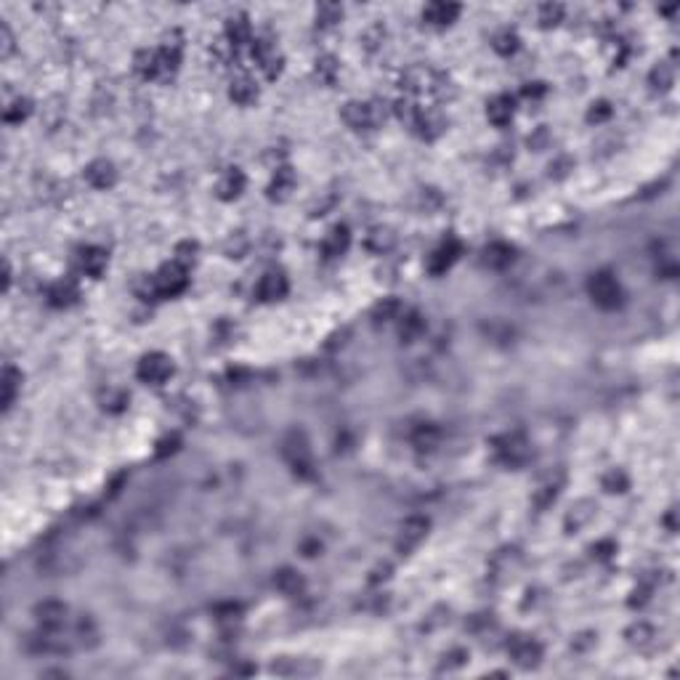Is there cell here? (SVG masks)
<instances>
[{
	"label": "cell",
	"mask_w": 680,
	"mask_h": 680,
	"mask_svg": "<svg viewBox=\"0 0 680 680\" xmlns=\"http://www.w3.org/2000/svg\"><path fill=\"white\" fill-rule=\"evenodd\" d=\"M588 293L590 298L595 301V306L606 308V311H611V308H617V306L622 303V287L620 282L614 279V274H609V271H595V274L590 276Z\"/></svg>",
	"instance_id": "6da1fadb"
},
{
	"label": "cell",
	"mask_w": 680,
	"mask_h": 680,
	"mask_svg": "<svg viewBox=\"0 0 680 680\" xmlns=\"http://www.w3.org/2000/svg\"><path fill=\"white\" fill-rule=\"evenodd\" d=\"M284 457L290 460V465H293L295 473H301V476L311 478L314 476V463H311V449H308V441H306L303 431H293V433H287V438H284V447H282Z\"/></svg>",
	"instance_id": "7a4b0ae2"
},
{
	"label": "cell",
	"mask_w": 680,
	"mask_h": 680,
	"mask_svg": "<svg viewBox=\"0 0 680 680\" xmlns=\"http://www.w3.org/2000/svg\"><path fill=\"white\" fill-rule=\"evenodd\" d=\"M343 120L348 122L354 131H367V128H375L380 120H386V112H380L377 104L348 102L343 107Z\"/></svg>",
	"instance_id": "3957f363"
},
{
	"label": "cell",
	"mask_w": 680,
	"mask_h": 680,
	"mask_svg": "<svg viewBox=\"0 0 680 680\" xmlns=\"http://www.w3.org/2000/svg\"><path fill=\"white\" fill-rule=\"evenodd\" d=\"M139 377H141L144 383H152V386H160V383H165L168 377L173 375V362L171 356L160 354V351H152V354L141 356V362H139Z\"/></svg>",
	"instance_id": "277c9868"
},
{
	"label": "cell",
	"mask_w": 680,
	"mask_h": 680,
	"mask_svg": "<svg viewBox=\"0 0 680 680\" xmlns=\"http://www.w3.org/2000/svg\"><path fill=\"white\" fill-rule=\"evenodd\" d=\"M152 279H154V287H157V295H178L183 287L189 284L186 266L181 264H165Z\"/></svg>",
	"instance_id": "5b68a950"
},
{
	"label": "cell",
	"mask_w": 680,
	"mask_h": 680,
	"mask_svg": "<svg viewBox=\"0 0 680 680\" xmlns=\"http://www.w3.org/2000/svg\"><path fill=\"white\" fill-rule=\"evenodd\" d=\"M508 651H510V657H513V662H516L518 667H524V670L537 667L539 659H542V646H539L537 640L518 638V635L508 643Z\"/></svg>",
	"instance_id": "8992f818"
},
{
	"label": "cell",
	"mask_w": 680,
	"mask_h": 680,
	"mask_svg": "<svg viewBox=\"0 0 680 680\" xmlns=\"http://www.w3.org/2000/svg\"><path fill=\"white\" fill-rule=\"evenodd\" d=\"M495 449H497V457L505 465H521V463H527V457H529L527 441H524V436H518V433H508V436L497 438V441H495Z\"/></svg>",
	"instance_id": "52a82bcc"
},
{
	"label": "cell",
	"mask_w": 680,
	"mask_h": 680,
	"mask_svg": "<svg viewBox=\"0 0 680 680\" xmlns=\"http://www.w3.org/2000/svg\"><path fill=\"white\" fill-rule=\"evenodd\" d=\"M428 527H431L428 518H420V516L406 518L404 524H401V529H399V539H396L399 553H409L415 545H420L428 534Z\"/></svg>",
	"instance_id": "ba28073f"
},
{
	"label": "cell",
	"mask_w": 680,
	"mask_h": 680,
	"mask_svg": "<svg viewBox=\"0 0 680 680\" xmlns=\"http://www.w3.org/2000/svg\"><path fill=\"white\" fill-rule=\"evenodd\" d=\"M85 181L91 183L93 189H112L117 183V171L109 160H93L88 168H85Z\"/></svg>",
	"instance_id": "9c48e42d"
},
{
	"label": "cell",
	"mask_w": 680,
	"mask_h": 680,
	"mask_svg": "<svg viewBox=\"0 0 680 680\" xmlns=\"http://www.w3.org/2000/svg\"><path fill=\"white\" fill-rule=\"evenodd\" d=\"M35 620L41 622V627L56 630L67 620V606L59 603V600H43V603L35 606Z\"/></svg>",
	"instance_id": "30bf717a"
},
{
	"label": "cell",
	"mask_w": 680,
	"mask_h": 680,
	"mask_svg": "<svg viewBox=\"0 0 680 680\" xmlns=\"http://www.w3.org/2000/svg\"><path fill=\"white\" fill-rule=\"evenodd\" d=\"M77 261H80L82 274L99 279V276L104 274L107 264H109V255H107V250H102V247H82L80 255H77Z\"/></svg>",
	"instance_id": "8fae6325"
},
{
	"label": "cell",
	"mask_w": 680,
	"mask_h": 680,
	"mask_svg": "<svg viewBox=\"0 0 680 680\" xmlns=\"http://www.w3.org/2000/svg\"><path fill=\"white\" fill-rule=\"evenodd\" d=\"M457 255H460V242H457V239H447V242L438 247L436 253L428 258V269H431V274H444L449 266L457 261Z\"/></svg>",
	"instance_id": "7c38bea8"
},
{
	"label": "cell",
	"mask_w": 680,
	"mask_h": 680,
	"mask_svg": "<svg viewBox=\"0 0 680 680\" xmlns=\"http://www.w3.org/2000/svg\"><path fill=\"white\" fill-rule=\"evenodd\" d=\"M457 16H460V6H455V3H431L423 11V19L428 24H436V27H447Z\"/></svg>",
	"instance_id": "4fadbf2b"
},
{
	"label": "cell",
	"mask_w": 680,
	"mask_h": 680,
	"mask_svg": "<svg viewBox=\"0 0 680 680\" xmlns=\"http://www.w3.org/2000/svg\"><path fill=\"white\" fill-rule=\"evenodd\" d=\"M426 333V316L420 311H406L399 322V338L401 343H415L417 338Z\"/></svg>",
	"instance_id": "5bb4252c"
},
{
	"label": "cell",
	"mask_w": 680,
	"mask_h": 680,
	"mask_svg": "<svg viewBox=\"0 0 680 680\" xmlns=\"http://www.w3.org/2000/svg\"><path fill=\"white\" fill-rule=\"evenodd\" d=\"M284 295H287V279L279 271H271L258 282V298L261 301H279Z\"/></svg>",
	"instance_id": "9a60e30c"
},
{
	"label": "cell",
	"mask_w": 680,
	"mask_h": 680,
	"mask_svg": "<svg viewBox=\"0 0 680 680\" xmlns=\"http://www.w3.org/2000/svg\"><path fill=\"white\" fill-rule=\"evenodd\" d=\"M412 444L420 452H433V449L441 444V431L433 423H420V426L412 431Z\"/></svg>",
	"instance_id": "2e32d148"
},
{
	"label": "cell",
	"mask_w": 680,
	"mask_h": 680,
	"mask_svg": "<svg viewBox=\"0 0 680 680\" xmlns=\"http://www.w3.org/2000/svg\"><path fill=\"white\" fill-rule=\"evenodd\" d=\"M244 192V173L239 168H229L218 181V197L221 200H237Z\"/></svg>",
	"instance_id": "e0dca14e"
},
{
	"label": "cell",
	"mask_w": 680,
	"mask_h": 680,
	"mask_svg": "<svg viewBox=\"0 0 680 680\" xmlns=\"http://www.w3.org/2000/svg\"><path fill=\"white\" fill-rule=\"evenodd\" d=\"M412 125L417 128V136H423V139H436V136L444 133L447 120H444L438 112H423V109H420V114H417V120L412 122Z\"/></svg>",
	"instance_id": "ac0fdd59"
},
{
	"label": "cell",
	"mask_w": 680,
	"mask_h": 680,
	"mask_svg": "<svg viewBox=\"0 0 680 680\" xmlns=\"http://www.w3.org/2000/svg\"><path fill=\"white\" fill-rule=\"evenodd\" d=\"M595 516V502L593 500H579L577 505H571L566 516V531H579L582 527H588Z\"/></svg>",
	"instance_id": "d6986e66"
},
{
	"label": "cell",
	"mask_w": 680,
	"mask_h": 680,
	"mask_svg": "<svg viewBox=\"0 0 680 680\" xmlns=\"http://www.w3.org/2000/svg\"><path fill=\"white\" fill-rule=\"evenodd\" d=\"M484 266L489 269H505V266L513 264V247L505 242H492L484 247Z\"/></svg>",
	"instance_id": "ffe728a7"
},
{
	"label": "cell",
	"mask_w": 680,
	"mask_h": 680,
	"mask_svg": "<svg viewBox=\"0 0 680 680\" xmlns=\"http://www.w3.org/2000/svg\"><path fill=\"white\" fill-rule=\"evenodd\" d=\"M365 244H367V250L383 255V253H388L394 244H396V234L391 232L388 226H377V229H372V232L367 234Z\"/></svg>",
	"instance_id": "44dd1931"
},
{
	"label": "cell",
	"mask_w": 680,
	"mask_h": 680,
	"mask_svg": "<svg viewBox=\"0 0 680 680\" xmlns=\"http://www.w3.org/2000/svg\"><path fill=\"white\" fill-rule=\"evenodd\" d=\"M293 189H295V173L290 171V168H279L274 176V181H271V186H269V197L276 200V203H282V200L290 197Z\"/></svg>",
	"instance_id": "7402d4cb"
},
{
	"label": "cell",
	"mask_w": 680,
	"mask_h": 680,
	"mask_svg": "<svg viewBox=\"0 0 680 680\" xmlns=\"http://www.w3.org/2000/svg\"><path fill=\"white\" fill-rule=\"evenodd\" d=\"M487 117L489 122H495V125H508L510 117H513V99L510 96H497V99H492L487 107Z\"/></svg>",
	"instance_id": "603a6c76"
},
{
	"label": "cell",
	"mask_w": 680,
	"mask_h": 680,
	"mask_svg": "<svg viewBox=\"0 0 680 680\" xmlns=\"http://www.w3.org/2000/svg\"><path fill=\"white\" fill-rule=\"evenodd\" d=\"M274 588L284 595H298L303 590V577L295 568H279L274 574Z\"/></svg>",
	"instance_id": "cb8c5ba5"
},
{
	"label": "cell",
	"mask_w": 680,
	"mask_h": 680,
	"mask_svg": "<svg viewBox=\"0 0 680 680\" xmlns=\"http://www.w3.org/2000/svg\"><path fill=\"white\" fill-rule=\"evenodd\" d=\"M226 38L232 45H242V43L250 41V21L244 14H237V16H229L226 19Z\"/></svg>",
	"instance_id": "d4e9b609"
},
{
	"label": "cell",
	"mask_w": 680,
	"mask_h": 680,
	"mask_svg": "<svg viewBox=\"0 0 680 680\" xmlns=\"http://www.w3.org/2000/svg\"><path fill=\"white\" fill-rule=\"evenodd\" d=\"M0 388H3V409L9 412L11 404H14V399H16V394H19V388H21V372H16L14 367H6V369H3Z\"/></svg>",
	"instance_id": "484cf974"
},
{
	"label": "cell",
	"mask_w": 680,
	"mask_h": 680,
	"mask_svg": "<svg viewBox=\"0 0 680 680\" xmlns=\"http://www.w3.org/2000/svg\"><path fill=\"white\" fill-rule=\"evenodd\" d=\"M77 298V290L72 282H56L48 287V303L56 306V308H64V306H72Z\"/></svg>",
	"instance_id": "4316f807"
},
{
	"label": "cell",
	"mask_w": 680,
	"mask_h": 680,
	"mask_svg": "<svg viewBox=\"0 0 680 680\" xmlns=\"http://www.w3.org/2000/svg\"><path fill=\"white\" fill-rule=\"evenodd\" d=\"M348 242H351V234H348V229H345V226H335L333 232L327 234L325 253L330 255V258H335V255H343L345 250H348Z\"/></svg>",
	"instance_id": "83f0119b"
},
{
	"label": "cell",
	"mask_w": 680,
	"mask_h": 680,
	"mask_svg": "<svg viewBox=\"0 0 680 680\" xmlns=\"http://www.w3.org/2000/svg\"><path fill=\"white\" fill-rule=\"evenodd\" d=\"M229 96H232L237 104H253L255 99H258V88H255V82L250 80V77H237V80L232 82V88H229Z\"/></svg>",
	"instance_id": "f1b7e54d"
},
{
	"label": "cell",
	"mask_w": 680,
	"mask_h": 680,
	"mask_svg": "<svg viewBox=\"0 0 680 680\" xmlns=\"http://www.w3.org/2000/svg\"><path fill=\"white\" fill-rule=\"evenodd\" d=\"M399 314H401V303H399L396 298H383V301L375 303V308H372V319H375V322H391V319H396Z\"/></svg>",
	"instance_id": "f546056e"
},
{
	"label": "cell",
	"mask_w": 680,
	"mask_h": 680,
	"mask_svg": "<svg viewBox=\"0 0 680 680\" xmlns=\"http://www.w3.org/2000/svg\"><path fill=\"white\" fill-rule=\"evenodd\" d=\"M136 72L141 77H157V51H139L136 53Z\"/></svg>",
	"instance_id": "4dcf8cb0"
},
{
	"label": "cell",
	"mask_w": 680,
	"mask_h": 680,
	"mask_svg": "<svg viewBox=\"0 0 680 680\" xmlns=\"http://www.w3.org/2000/svg\"><path fill=\"white\" fill-rule=\"evenodd\" d=\"M630 487V478L625 470H620V468H614V470H609L606 476H603V489L606 492H611V495H620V492H627Z\"/></svg>",
	"instance_id": "1f68e13d"
},
{
	"label": "cell",
	"mask_w": 680,
	"mask_h": 680,
	"mask_svg": "<svg viewBox=\"0 0 680 680\" xmlns=\"http://www.w3.org/2000/svg\"><path fill=\"white\" fill-rule=\"evenodd\" d=\"M340 16H343V9L335 6V3H322L316 9V24L319 27H333V24L340 21Z\"/></svg>",
	"instance_id": "d6a6232c"
},
{
	"label": "cell",
	"mask_w": 680,
	"mask_h": 680,
	"mask_svg": "<svg viewBox=\"0 0 680 680\" xmlns=\"http://www.w3.org/2000/svg\"><path fill=\"white\" fill-rule=\"evenodd\" d=\"M649 80L654 88H659V91H667L672 85V80H675V72H672L670 64H657L654 70H651Z\"/></svg>",
	"instance_id": "836d02e7"
},
{
	"label": "cell",
	"mask_w": 680,
	"mask_h": 680,
	"mask_svg": "<svg viewBox=\"0 0 680 680\" xmlns=\"http://www.w3.org/2000/svg\"><path fill=\"white\" fill-rule=\"evenodd\" d=\"M495 51L497 53H502V56H510V53H516L518 51V35L516 32H510V30H505V32H500V35H495Z\"/></svg>",
	"instance_id": "e575fe53"
},
{
	"label": "cell",
	"mask_w": 680,
	"mask_h": 680,
	"mask_svg": "<svg viewBox=\"0 0 680 680\" xmlns=\"http://www.w3.org/2000/svg\"><path fill=\"white\" fill-rule=\"evenodd\" d=\"M561 19H563V6H561V3H545V6H539V21H542V27H556Z\"/></svg>",
	"instance_id": "d590c367"
},
{
	"label": "cell",
	"mask_w": 680,
	"mask_h": 680,
	"mask_svg": "<svg viewBox=\"0 0 680 680\" xmlns=\"http://www.w3.org/2000/svg\"><path fill=\"white\" fill-rule=\"evenodd\" d=\"M651 638H654V630L646 622H638L627 630V640L632 646H646V643H651Z\"/></svg>",
	"instance_id": "8d00e7d4"
},
{
	"label": "cell",
	"mask_w": 680,
	"mask_h": 680,
	"mask_svg": "<svg viewBox=\"0 0 680 680\" xmlns=\"http://www.w3.org/2000/svg\"><path fill=\"white\" fill-rule=\"evenodd\" d=\"M32 112V104L30 99H16V102L11 104L9 109H6V122H21L27 120V114Z\"/></svg>",
	"instance_id": "74e56055"
},
{
	"label": "cell",
	"mask_w": 680,
	"mask_h": 680,
	"mask_svg": "<svg viewBox=\"0 0 680 680\" xmlns=\"http://www.w3.org/2000/svg\"><path fill=\"white\" fill-rule=\"evenodd\" d=\"M338 75V64L333 56H322V59H316V77L322 82H333Z\"/></svg>",
	"instance_id": "f35d334b"
},
{
	"label": "cell",
	"mask_w": 680,
	"mask_h": 680,
	"mask_svg": "<svg viewBox=\"0 0 680 680\" xmlns=\"http://www.w3.org/2000/svg\"><path fill=\"white\" fill-rule=\"evenodd\" d=\"M556 497H558V487H556V484L539 487L537 495H534V505H537L539 510H545V508H550V505L556 502Z\"/></svg>",
	"instance_id": "ab89813d"
},
{
	"label": "cell",
	"mask_w": 680,
	"mask_h": 680,
	"mask_svg": "<svg viewBox=\"0 0 680 680\" xmlns=\"http://www.w3.org/2000/svg\"><path fill=\"white\" fill-rule=\"evenodd\" d=\"M609 117H611L609 102H598V104H593V107H590V112H588L590 122H603V120H609Z\"/></svg>",
	"instance_id": "60d3db41"
},
{
	"label": "cell",
	"mask_w": 680,
	"mask_h": 680,
	"mask_svg": "<svg viewBox=\"0 0 680 680\" xmlns=\"http://www.w3.org/2000/svg\"><path fill=\"white\" fill-rule=\"evenodd\" d=\"M194 253H197V244H194V242H181L178 247H176V255H178V261H176V264L186 266L189 261H194Z\"/></svg>",
	"instance_id": "b9f144b4"
},
{
	"label": "cell",
	"mask_w": 680,
	"mask_h": 680,
	"mask_svg": "<svg viewBox=\"0 0 680 680\" xmlns=\"http://www.w3.org/2000/svg\"><path fill=\"white\" fill-rule=\"evenodd\" d=\"M178 449V436H165L160 444H157V457H168Z\"/></svg>",
	"instance_id": "7bdbcfd3"
},
{
	"label": "cell",
	"mask_w": 680,
	"mask_h": 680,
	"mask_svg": "<svg viewBox=\"0 0 680 680\" xmlns=\"http://www.w3.org/2000/svg\"><path fill=\"white\" fill-rule=\"evenodd\" d=\"M383 38H386V30L380 27V24H375L372 30H367L365 41H367V48H375V45H380L383 43Z\"/></svg>",
	"instance_id": "ee69618b"
},
{
	"label": "cell",
	"mask_w": 680,
	"mask_h": 680,
	"mask_svg": "<svg viewBox=\"0 0 680 680\" xmlns=\"http://www.w3.org/2000/svg\"><path fill=\"white\" fill-rule=\"evenodd\" d=\"M611 553H617V545H614V542H598V545H593V556H598V558H611Z\"/></svg>",
	"instance_id": "f6af8a7d"
},
{
	"label": "cell",
	"mask_w": 680,
	"mask_h": 680,
	"mask_svg": "<svg viewBox=\"0 0 680 680\" xmlns=\"http://www.w3.org/2000/svg\"><path fill=\"white\" fill-rule=\"evenodd\" d=\"M215 614H218L221 620H232V617H237V614H239V606H237V603H226V606H218V609H215Z\"/></svg>",
	"instance_id": "bcb514c9"
},
{
	"label": "cell",
	"mask_w": 680,
	"mask_h": 680,
	"mask_svg": "<svg viewBox=\"0 0 680 680\" xmlns=\"http://www.w3.org/2000/svg\"><path fill=\"white\" fill-rule=\"evenodd\" d=\"M0 35H3V56H9V53L14 51V38H11V30L6 24L0 27Z\"/></svg>",
	"instance_id": "7dc6e473"
},
{
	"label": "cell",
	"mask_w": 680,
	"mask_h": 680,
	"mask_svg": "<svg viewBox=\"0 0 680 680\" xmlns=\"http://www.w3.org/2000/svg\"><path fill=\"white\" fill-rule=\"evenodd\" d=\"M345 338H348V330L333 333V335H330V340H327V348H338V345H343V343H345Z\"/></svg>",
	"instance_id": "c3c4849f"
},
{
	"label": "cell",
	"mask_w": 680,
	"mask_h": 680,
	"mask_svg": "<svg viewBox=\"0 0 680 680\" xmlns=\"http://www.w3.org/2000/svg\"><path fill=\"white\" fill-rule=\"evenodd\" d=\"M542 93H545V85H542V82H529L527 88H524V96H529V99H531V96L537 99Z\"/></svg>",
	"instance_id": "681fc988"
},
{
	"label": "cell",
	"mask_w": 680,
	"mask_h": 680,
	"mask_svg": "<svg viewBox=\"0 0 680 680\" xmlns=\"http://www.w3.org/2000/svg\"><path fill=\"white\" fill-rule=\"evenodd\" d=\"M9 284H11V266H9V261L3 264V290H9Z\"/></svg>",
	"instance_id": "f907efd6"
},
{
	"label": "cell",
	"mask_w": 680,
	"mask_h": 680,
	"mask_svg": "<svg viewBox=\"0 0 680 680\" xmlns=\"http://www.w3.org/2000/svg\"><path fill=\"white\" fill-rule=\"evenodd\" d=\"M667 527H670L672 531H675V518H672V513H670V516H667Z\"/></svg>",
	"instance_id": "816d5d0a"
}]
</instances>
